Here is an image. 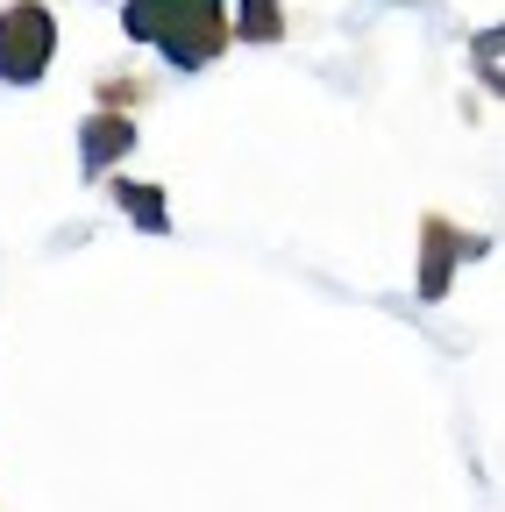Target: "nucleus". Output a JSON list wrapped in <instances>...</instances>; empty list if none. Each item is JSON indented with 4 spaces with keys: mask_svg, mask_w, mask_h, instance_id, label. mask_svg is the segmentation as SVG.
<instances>
[{
    "mask_svg": "<svg viewBox=\"0 0 505 512\" xmlns=\"http://www.w3.org/2000/svg\"><path fill=\"white\" fill-rule=\"evenodd\" d=\"M484 249H491L484 235H456V221L427 214V221H420V299H427V306L449 299L456 264H470V256H484Z\"/></svg>",
    "mask_w": 505,
    "mask_h": 512,
    "instance_id": "obj_3",
    "label": "nucleus"
},
{
    "mask_svg": "<svg viewBox=\"0 0 505 512\" xmlns=\"http://www.w3.org/2000/svg\"><path fill=\"white\" fill-rule=\"evenodd\" d=\"M129 150H136V121L121 114V107H93V114L79 121V171H86V178H107Z\"/></svg>",
    "mask_w": 505,
    "mask_h": 512,
    "instance_id": "obj_4",
    "label": "nucleus"
},
{
    "mask_svg": "<svg viewBox=\"0 0 505 512\" xmlns=\"http://www.w3.org/2000/svg\"><path fill=\"white\" fill-rule=\"evenodd\" d=\"M121 36L150 43L171 72H207L235 43L221 0H121Z\"/></svg>",
    "mask_w": 505,
    "mask_h": 512,
    "instance_id": "obj_1",
    "label": "nucleus"
},
{
    "mask_svg": "<svg viewBox=\"0 0 505 512\" xmlns=\"http://www.w3.org/2000/svg\"><path fill=\"white\" fill-rule=\"evenodd\" d=\"M57 64V15L43 0H8L0 8V86H43Z\"/></svg>",
    "mask_w": 505,
    "mask_h": 512,
    "instance_id": "obj_2",
    "label": "nucleus"
},
{
    "mask_svg": "<svg viewBox=\"0 0 505 512\" xmlns=\"http://www.w3.org/2000/svg\"><path fill=\"white\" fill-rule=\"evenodd\" d=\"M235 43H285V0H235Z\"/></svg>",
    "mask_w": 505,
    "mask_h": 512,
    "instance_id": "obj_5",
    "label": "nucleus"
},
{
    "mask_svg": "<svg viewBox=\"0 0 505 512\" xmlns=\"http://www.w3.org/2000/svg\"><path fill=\"white\" fill-rule=\"evenodd\" d=\"M477 72L491 79V93H498V29H484L477 36Z\"/></svg>",
    "mask_w": 505,
    "mask_h": 512,
    "instance_id": "obj_8",
    "label": "nucleus"
},
{
    "mask_svg": "<svg viewBox=\"0 0 505 512\" xmlns=\"http://www.w3.org/2000/svg\"><path fill=\"white\" fill-rule=\"evenodd\" d=\"M143 100V79H107L100 86V107H136Z\"/></svg>",
    "mask_w": 505,
    "mask_h": 512,
    "instance_id": "obj_7",
    "label": "nucleus"
},
{
    "mask_svg": "<svg viewBox=\"0 0 505 512\" xmlns=\"http://www.w3.org/2000/svg\"><path fill=\"white\" fill-rule=\"evenodd\" d=\"M114 207L129 214L136 228H150V235H164V228H171V207H164V185H136V178H114Z\"/></svg>",
    "mask_w": 505,
    "mask_h": 512,
    "instance_id": "obj_6",
    "label": "nucleus"
}]
</instances>
